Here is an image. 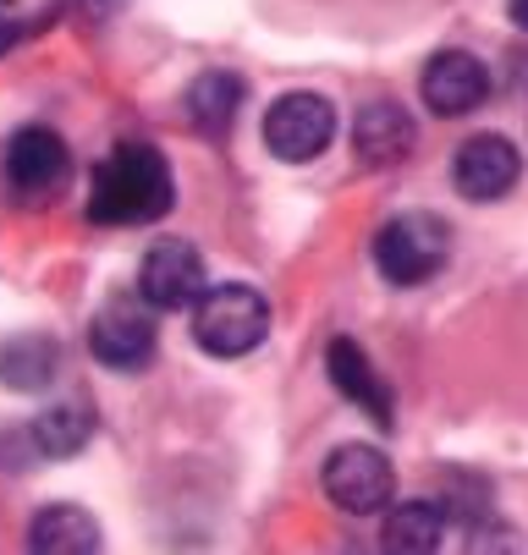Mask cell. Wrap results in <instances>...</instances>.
Here are the masks:
<instances>
[{
  "label": "cell",
  "instance_id": "obj_11",
  "mask_svg": "<svg viewBox=\"0 0 528 555\" xmlns=\"http://www.w3.org/2000/svg\"><path fill=\"white\" fill-rule=\"evenodd\" d=\"M66 143L50 132V127H23L12 143H7V182L17 193H55L61 177H66Z\"/></svg>",
  "mask_w": 528,
  "mask_h": 555
},
{
  "label": "cell",
  "instance_id": "obj_1",
  "mask_svg": "<svg viewBox=\"0 0 528 555\" xmlns=\"http://www.w3.org/2000/svg\"><path fill=\"white\" fill-rule=\"evenodd\" d=\"M177 204L171 166L155 143H121L105 154L89 193V220L94 225H149Z\"/></svg>",
  "mask_w": 528,
  "mask_h": 555
},
{
  "label": "cell",
  "instance_id": "obj_8",
  "mask_svg": "<svg viewBox=\"0 0 528 555\" xmlns=\"http://www.w3.org/2000/svg\"><path fill=\"white\" fill-rule=\"evenodd\" d=\"M523 177V160H517V149L495 132H479L468 138L458 154H451V182H458L463 198L474 204H490V198H506Z\"/></svg>",
  "mask_w": 528,
  "mask_h": 555
},
{
  "label": "cell",
  "instance_id": "obj_6",
  "mask_svg": "<svg viewBox=\"0 0 528 555\" xmlns=\"http://www.w3.org/2000/svg\"><path fill=\"white\" fill-rule=\"evenodd\" d=\"M155 308H149L143 297H111L100 313H94V325H89V347L105 369H143L149 358H155Z\"/></svg>",
  "mask_w": 528,
  "mask_h": 555
},
{
  "label": "cell",
  "instance_id": "obj_17",
  "mask_svg": "<svg viewBox=\"0 0 528 555\" xmlns=\"http://www.w3.org/2000/svg\"><path fill=\"white\" fill-rule=\"evenodd\" d=\"M440 539H446V512L435 501H402L386 517V550L418 555V550H435Z\"/></svg>",
  "mask_w": 528,
  "mask_h": 555
},
{
  "label": "cell",
  "instance_id": "obj_13",
  "mask_svg": "<svg viewBox=\"0 0 528 555\" xmlns=\"http://www.w3.org/2000/svg\"><path fill=\"white\" fill-rule=\"evenodd\" d=\"M243 100H248L243 77H232V72H198L193 89H188V116H193V127H204L220 143L226 132H232Z\"/></svg>",
  "mask_w": 528,
  "mask_h": 555
},
{
  "label": "cell",
  "instance_id": "obj_10",
  "mask_svg": "<svg viewBox=\"0 0 528 555\" xmlns=\"http://www.w3.org/2000/svg\"><path fill=\"white\" fill-rule=\"evenodd\" d=\"M418 143V127L408 116V105L397 100H369L352 121V149L363 166H402Z\"/></svg>",
  "mask_w": 528,
  "mask_h": 555
},
{
  "label": "cell",
  "instance_id": "obj_20",
  "mask_svg": "<svg viewBox=\"0 0 528 555\" xmlns=\"http://www.w3.org/2000/svg\"><path fill=\"white\" fill-rule=\"evenodd\" d=\"M506 17H512L517 28H528V0H506Z\"/></svg>",
  "mask_w": 528,
  "mask_h": 555
},
{
  "label": "cell",
  "instance_id": "obj_9",
  "mask_svg": "<svg viewBox=\"0 0 528 555\" xmlns=\"http://www.w3.org/2000/svg\"><path fill=\"white\" fill-rule=\"evenodd\" d=\"M490 100V72L468 50H440L424 66V105L435 116H468Z\"/></svg>",
  "mask_w": 528,
  "mask_h": 555
},
{
  "label": "cell",
  "instance_id": "obj_3",
  "mask_svg": "<svg viewBox=\"0 0 528 555\" xmlns=\"http://www.w3.org/2000/svg\"><path fill=\"white\" fill-rule=\"evenodd\" d=\"M446 254H451V231L435 215H397L374 236V264H381V275L391 286H418V281L440 275Z\"/></svg>",
  "mask_w": 528,
  "mask_h": 555
},
{
  "label": "cell",
  "instance_id": "obj_7",
  "mask_svg": "<svg viewBox=\"0 0 528 555\" xmlns=\"http://www.w3.org/2000/svg\"><path fill=\"white\" fill-rule=\"evenodd\" d=\"M198 292H204V259H198L193 243L166 236V243H155V248L143 254V264H138V297L149 308L171 313V308H188Z\"/></svg>",
  "mask_w": 528,
  "mask_h": 555
},
{
  "label": "cell",
  "instance_id": "obj_14",
  "mask_svg": "<svg viewBox=\"0 0 528 555\" xmlns=\"http://www.w3.org/2000/svg\"><path fill=\"white\" fill-rule=\"evenodd\" d=\"M28 544L44 555H89L100 550V522L83 506H44L28 528Z\"/></svg>",
  "mask_w": 528,
  "mask_h": 555
},
{
  "label": "cell",
  "instance_id": "obj_2",
  "mask_svg": "<svg viewBox=\"0 0 528 555\" xmlns=\"http://www.w3.org/2000/svg\"><path fill=\"white\" fill-rule=\"evenodd\" d=\"M270 331V302L254 286H209L193 297V341L209 358H248Z\"/></svg>",
  "mask_w": 528,
  "mask_h": 555
},
{
  "label": "cell",
  "instance_id": "obj_18",
  "mask_svg": "<svg viewBox=\"0 0 528 555\" xmlns=\"http://www.w3.org/2000/svg\"><path fill=\"white\" fill-rule=\"evenodd\" d=\"M28 34V17H23V7L17 0H0V55H7L17 39Z\"/></svg>",
  "mask_w": 528,
  "mask_h": 555
},
{
  "label": "cell",
  "instance_id": "obj_16",
  "mask_svg": "<svg viewBox=\"0 0 528 555\" xmlns=\"http://www.w3.org/2000/svg\"><path fill=\"white\" fill-rule=\"evenodd\" d=\"M94 435V413L83 402H61V408H44L34 418V446L44 456H78Z\"/></svg>",
  "mask_w": 528,
  "mask_h": 555
},
{
  "label": "cell",
  "instance_id": "obj_15",
  "mask_svg": "<svg viewBox=\"0 0 528 555\" xmlns=\"http://www.w3.org/2000/svg\"><path fill=\"white\" fill-rule=\"evenodd\" d=\"M55 341L50 336H17L0 347V385L12 390H44L55 379Z\"/></svg>",
  "mask_w": 528,
  "mask_h": 555
},
{
  "label": "cell",
  "instance_id": "obj_19",
  "mask_svg": "<svg viewBox=\"0 0 528 555\" xmlns=\"http://www.w3.org/2000/svg\"><path fill=\"white\" fill-rule=\"evenodd\" d=\"M78 7H83L89 17H111V12L121 7V0H78Z\"/></svg>",
  "mask_w": 528,
  "mask_h": 555
},
{
  "label": "cell",
  "instance_id": "obj_12",
  "mask_svg": "<svg viewBox=\"0 0 528 555\" xmlns=\"http://www.w3.org/2000/svg\"><path fill=\"white\" fill-rule=\"evenodd\" d=\"M325 369H331V385H342V396L352 408H363L381 429H391V396H386L381 374H374V363L363 358V347L352 336H336L325 347Z\"/></svg>",
  "mask_w": 528,
  "mask_h": 555
},
{
  "label": "cell",
  "instance_id": "obj_4",
  "mask_svg": "<svg viewBox=\"0 0 528 555\" xmlns=\"http://www.w3.org/2000/svg\"><path fill=\"white\" fill-rule=\"evenodd\" d=\"M336 138V105L325 94H281L265 111V149L286 166L320 160Z\"/></svg>",
  "mask_w": 528,
  "mask_h": 555
},
{
  "label": "cell",
  "instance_id": "obj_5",
  "mask_svg": "<svg viewBox=\"0 0 528 555\" xmlns=\"http://www.w3.org/2000/svg\"><path fill=\"white\" fill-rule=\"evenodd\" d=\"M325 495L352 517L386 512L391 495H397V467L374 446H342V451L325 456Z\"/></svg>",
  "mask_w": 528,
  "mask_h": 555
}]
</instances>
